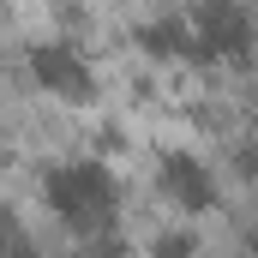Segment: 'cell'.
I'll return each instance as SVG.
<instances>
[{"label": "cell", "instance_id": "cell-3", "mask_svg": "<svg viewBox=\"0 0 258 258\" xmlns=\"http://www.w3.org/2000/svg\"><path fill=\"white\" fill-rule=\"evenodd\" d=\"M30 72H36V84L54 90V96H72V102L90 96V66H84V54H78L72 42H48V48H36V54H30Z\"/></svg>", "mask_w": 258, "mask_h": 258}, {"label": "cell", "instance_id": "cell-1", "mask_svg": "<svg viewBox=\"0 0 258 258\" xmlns=\"http://www.w3.org/2000/svg\"><path fill=\"white\" fill-rule=\"evenodd\" d=\"M42 192L54 204V216L90 228V222H108V210H114V174L102 162H60L42 180Z\"/></svg>", "mask_w": 258, "mask_h": 258}, {"label": "cell", "instance_id": "cell-4", "mask_svg": "<svg viewBox=\"0 0 258 258\" xmlns=\"http://www.w3.org/2000/svg\"><path fill=\"white\" fill-rule=\"evenodd\" d=\"M156 180H162V192L174 198L180 210H192V216L216 204V180H210V168H204V162H192V156H162Z\"/></svg>", "mask_w": 258, "mask_h": 258}, {"label": "cell", "instance_id": "cell-2", "mask_svg": "<svg viewBox=\"0 0 258 258\" xmlns=\"http://www.w3.org/2000/svg\"><path fill=\"white\" fill-rule=\"evenodd\" d=\"M252 42V18L240 0H204L192 12V54L198 60H228Z\"/></svg>", "mask_w": 258, "mask_h": 258}]
</instances>
